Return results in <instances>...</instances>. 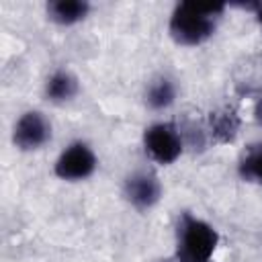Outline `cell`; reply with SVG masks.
Returning <instances> with one entry per match:
<instances>
[{"label": "cell", "instance_id": "cell-1", "mask_svg": "<svg viewBox=\"0 0 262 262\" xmlns=\"http://www.w3.org/2000/svg\"><path fill=\"white\" fill-rule=\"evenodd\" d=\"M223 12L225 6L221 4L203 6L192 2H180L170 14L168 33L172 41L182 47H199L215 35Z\"/></svg>", "mask_w": 262, "mask_h": 262}, {"label": "cell", "instance_id": "cell-2", "mask_svg": "<svg viewBox=\"0 0 262 262\" xmlns=\"http://www.w3.org/2000/svg\"><path fill=\"white\" fill-rule=\"evenodd\" d=\"M219 246L217 229L205 219L182 213L176 223L174 256L178 262H211Z\"/></svg>", "mask_w": 262, "mask_h": 262}, {"label": "cell", "instance_id": "cell-3", "mask_svg": "<svg viewBox=\"0 0 262 262\" xmlns=\"http://www.w3.org/2000/svg\"><path fill=\"white\" fill-rule=\"evenodd\" d=\"M143 149L151 162L170 166L184 151L182 133L172 121H156L143 131Z\"/></svg>", "mask_w": 262, "mask_h": 262}, {"label": "cell", "instance_id": "cell-4", "mask_svg": "<svg viewBox=\"0 0 262 262\" xmlns=\"http://www.w3.org/2000/svg\"><path fill=\"white\" fill-rule=\"evenodd\" d=\"M98 168L96 151L90 143L78 139L63 147L53 164V174L63 182H82L88 180Z\"/></svg>", "mask_w": 262, "mask_h": 262}, {"label": "cell", "instance_id": "cell-5", "mask_svg": "<svg viewBox=\"0 0 262 262\" xmlns=\"http://www.w3.org/2000/svg\"><path fill=\"white\" fill-rule=\"evenodd\" d=\"M53 135L51 121L41 111H25L12 127V145L20 151L43 149Z\"/></svg>", "mask_w": 262, "mask_h": 262}, {"label": "cell", "instance_id": "cell-6", "mask_svg": "<svg viewBox=\"0 0 262 262\" xmlns=\"http://www.w3.org/2000/svg\"><path fill=\"white\" fill-rule=\"evenodd\" d=\"M125 201L139 213L154 209L162 199V182L151 170H133L123 182Z\"/></svg>", "mask_w": 262, "mask_h": 262}, {"label": "cell", "instance_id": "cell-7", "mask_svg": "<svg viewBox=\"0 0 262 262\" xmlns=\"http://www.w3.org/2000/svg\"><path fill=\"white\" fill-rule=\"evenodd\" d=\"M80 92V80L78 76L68 70V68H59L53 70L45 84H43V94L51 104H66L72 102Z\"/></svg>", "mask_w": 262, "mask_h": 262}, {"label": "cell", "instance_id": "cell-8", "mask_svg": "<svg viewBox=\"0 0 262 262\" xmlns=\"http://www.w3.org/2000/svg\"><path fill=\"white\" fill-rule=\"evenodd\" d=\"M92 6L88 0H51L45 6L47 18L59 27H74L90 14Z\"/></svg>", "mask_w": 262, "mask_h": 262}, {"label": "cell", "instance_id": "cell-9", "mask_svg": "<svg viewBox=\"0 0 262 262\" xmlns=\"http://www.w3.org/2000/svg\"><path fill=\"white\" fill-rule=\"evenodd\" d=\"M176 94H178L176 82L170 76L160 74L147 82L145 92H143V100H145V106L151 111H166L174 104Z\"/></svg>", "mask_w": 262, "mask_h": 262}, {"label": "cell", "instance_id": "cell-10", "mask_svg": "<svg viewBox=\"0 0 262 262\" xmlns=\"http://www.w3.org/2000/svg\"><path fill=\"white\" fill-rule=\"evenodd\" d=\"M209 133L217 143H229L239 133V117L231 106H223L211 113L209 117Z\"/></svg>", "mask_w": 262, "mask_h": 262}, {"label": "cell", "instance_id": "cell-11", "mask_svg": "<svg viewBox=\"0 0 262 262\" xmlns=\"http://www.w3.org/2000/svg\"><path fill=\"white\" fill-rule=\"evenodd\" d=\"M237 174L244 182L262 184V143H250L239 160H237Z\"/></svg>", "mask_w": 262, "mask_h": 262}, {"label": "cell", "instance_id": "cell-12", "mask_svg": "<svg viewBox=\"0 0 262 262\" xmlns=\"http://www.w3.org/2000/svg\"><path fill=\"white\" fill-rule=\"evenodd\" d=\"M254 121L262 127V96L256 100V104H254Z\"/></svg>", "mask_w": 262, "mask_h": 262}, {"label": "cell", "instance_id": "cell-13", "mask_svg": "<svg viewBox=\"0 0 262 262\" xmlns=\"http://www.w3.org/2000/svg\"><path fill=\"white\" fill-rule=\"evenodd\" d=\"M254 16H256V23H258V25H260V29H262V2H258L256 10H254Z\"/></svg>", "mask_w": 262, "mask_h": 262}]
</instances>
